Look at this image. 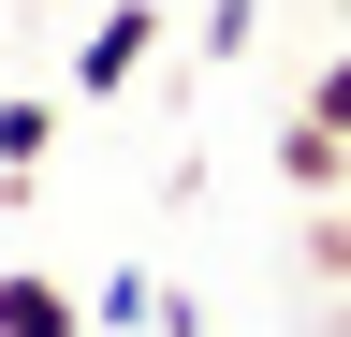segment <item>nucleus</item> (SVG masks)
Returning a JSON list of instances; mask_svg holds the SVG:
<instances>
[{"label": "nucleus", "mask_w": 351, "mask_h": 337, "mask_svg": "<svg viewBox=\"0 0 351 337\" xmlns=\"http://www.w3.org/2000/svg\"><path fill=\"white\" fill-rule=\"evenodd\" d=\"M307 117H322V132H351V45L322 59V89H307Z\"/></svg>", "instance_id": "nucleus-7"}, {"label": "nucleus", "mask_w": 351, "mask_h": 337, "mask_svg": "<svg viewBox=\"0 0 351 337\" xmlns=\"http://www.w3.org/2000/svg\"><path fill=\"white\" fill-rule=\"evenodd\" d=\"M147 59H161V0H103V15H88V45H73V103H117Z\"/></svg>", "instance_id": "nucleus-1"}, {"label": "nucleus", "mask_w": 351, "mask_h": 337, "mask_svg": "<svg viewBox=\"0 0 351 337\" xmlns=\"http://www.w3.org/2000/svg\"><path fill=\"white\" fill-rule=\"evenodd\" d=\"M278 176H293V191H351V132L293 117V132H278Z\"/></svg>", "instance_id": "nucleus-3"}, {"label": "nucleus", "mask_w": 351, "mask_h": 337, "mask_svg": "<svg viewBox=\"0 0 351 337\" xmlns=\"http://www.w3.org/2000/svg\"><path fill=\"white\" fill-rule=\"evenodd\" d=\"M249 30H263V0H205V30H191V45H205V59H249Z\"/></svg>", "instance_id": "nucleus-6"}, {"label": "nucleus", "mask_w": 351, "mask_h": 337, "mask_svg": "<svg viewBox=\"0 0 351 337\" xmlns=\"http://www.w3.org/2000/svg\"><path fill=\"white\" fill-rule=\"evenodd\" d=\"M337 15H351V0H337Z\"/></svg>", "instance_id": "nucleus-8"}, {"label": "nucleus", "mask_w": 351, "mask_h": 337, "mask_svg": "<svg viewBox=\"0 0 351 337\" xmlns=\"http://www.w3.org/2000/svg\"><path fill=\"white\" fill-rule=\"evenodd\" d=\"M0 337H88V293L44 264H0Z\"/></svg>", "instance_id": "nucleus-2"}, {"label": "nucleus", "mask_w": 351, "mask_h": 337, "mask_svg": "<svg viewBox=\"0 0 351 337\" xmlns=\"http://www.w3.org/2000/svg\"><path fill=\"white\" fill-rule=\"evenodd\" d=\"M88 323H117V337H132V323H161V279H147V264H117L103 293H88Z\"/></svg>", "instance_id": "nucleus-5"}, {"label": "nucleus", "mask_w": 351, "mask_h": 337, "mask_svg": "<svg viewBox=\"0 0 351 337\" xmlns=\"http://www.w3.org/2000/svg\"><path fill=\"white\" fill-rule=\"evenodd\" d=\"M44 147H59V103H29V89H15V103H0V176L29 191V176H44Z\"/></svg>", "instance_id": "nucleus-4"}]
</instances>
